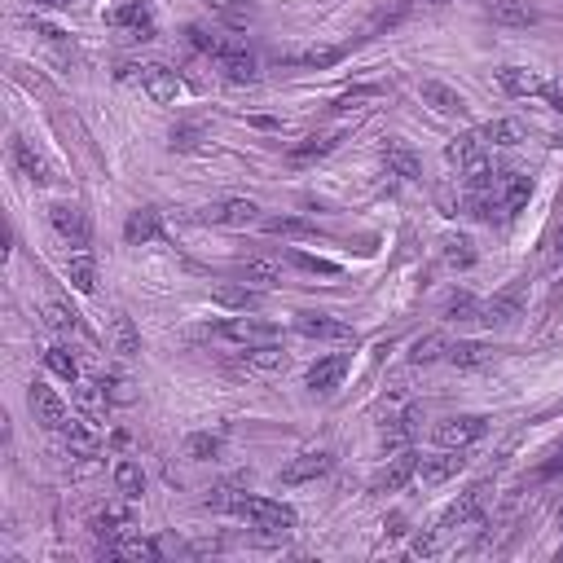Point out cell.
<instances>
[{"label": "cell", "mask_w": 563, "mask_h": 563, "mask_svg": "<svg viewBox=\"0 0 563 563\" xmlns=\"http://www.w3.org/2000/svg\"><path fill=\"white\" fill-rule=\"evenodd\" d=\"M97 383H102L106 401H115V405H128V401H132V392H128V379H124V374H106V379H97Z\"/></svg>", "instance_id": "cell-48"}, {"label": "cell", "mask_w": 563, "mask_h": 563, "mask_svg": "<svg viewBox=\"0 0 563 563\" xmlns=\"http://www.w3.org/2000/svg\"><path fill=\"white\" fill-rule=\"evenodd\" d=\"M480 137H484V146H520L528 137V128L520 119H489V124L480 128Z\"/></svg>", "instance_id": "cell-34"}, {"label": "cell", "mask_w": 563, "mask_h": 563, "mask_svg": "<svg viewBox=\"0 0 563 563\" xmlns=\"http://www.w3.org/2000/svg\"><path fill=\"white\" fill-rule=\"evenodd\" d=\"M423 102L436 106L440 115H467V102H462L458 88L440 84V80H423Z\"/></svg>", "instance_id": "cell-31"}, {"label": "cell", "mask_w": 563, "mask_h": 563, "mask_svg": "<svg viewBox=\"0 0 563 563\" xmlns=\"http://www.w3.org/2000/svg\"><path fill=\"white\" fill-rule=\"evenodd\" d=\"M555 524H559V533H563V502H559V511H555Z\"/></svg>", "instance_id": "cell-51"}, {"label": "cell", "mask_w": 563, "mask_h": 563, "mask_svg": "<svg viewBox=\"0 0 563 563\" xmlns=\"http://www.w3.org/2000/svg\"><path fill=\"white\" fill-rule=\"evenodd\" d=\"M286 66H308V71H326V66L344 62V49L339 44H313V49H300L291 58H282Z\"/></svg>", "instance_id": "cell-32"}, {"label": "cell", "mask_w": 563, "mask_h": 563, "mask_svg": "<svg viewBox=\"0 0 563 563\" xmlns=\"http://www.w3.org/2000/svg\"><path fill=\"white\" fill-rule=\"evenodd\" d=\"M498 84L511 97H542L550 110H559V115H563V88L555 80H546L542 71H533V66H502Z\"/></svg>", "instance_id": "cell-2"}, {"label": "cell", "mask_w": 563, "mask_h": 563, "mask_svg": "<svg viewBox=\"0 0 563 563\" xmlns=\"http://www.w3.org/2000/svg\"><path fill=\"white\" fill-rule=\"evenodd\" d=\"M207 5H212V9H216V14L225 18V22H234V27H247V22H251V9L234 5V0H207Z\"/></svg>", "instance_id": "cell-49"}, {"label": "cell", "mask_w": 563, "mask_h": 563, "mask_svg": "<svg viewBox=\"0 0 563 563\" xmlns=\"http://www.w3.org/2000/svg\"><path fill=\"white\" fill-rule=\"evenodd\" d=\"M212 300H216L220 308H234V313H256V308L264 304V295L251 291L247 282H242V286L225 282V286H216V291H212Z\"/></svg>", "instance_id": "cell-30"}, {"label": "cell", "mask_w": 563, "mask_h": 563, "mask_svg": "<svg viewBox=\"0 0 563 563\" xmlns=\"http://www.w3.org/2000/svg\"><path fill=\"white\" fill-rule=\"evenodd\" d=\"M458 471H467V458H462V449H445V454L418 458V480H423L427 489H440V484H449V480L458 476Z\"/></svg>", "instance_id": "cell-11"}, {"label": "cell", "mask_w": 563, "mask_h": 563, "mask_svg": "<svg viewBox=\"0 0 563 563\" xmlns=\"http://www.w3.org/2000/svg\"><path fill=\"white\" fill-rule=\"evenodd\" d=\"M484 498H489V484H471L462 498L449 506L445 515L436 520L440 533H454V528H471V524H480V515H484Z\"/></svg>", "instance_id": "cell-9"}, {"label": "cell", "mask_w": 563, "mask_h": 563, "mask_svg": "<svg viewBox=\"0 0 563 563\" xmlns=\"http://www.w3.org/2000/svg\"><path fill=\"white\" fill-rule=\"evenodd\" d=\"M264 234H273V238H313L317 225L313 220H304V216H269L264 220Z\"/></svg>", "instance_id": "cell-38"}, {"label": "cell", "mask_w": 563, "mask_h": 563, "mask_svg": "<svg viewBox=\"0 0 563 563\" xmlns=\"http://www.w3.org/2000/svg\"><path fill=\"white\" fill-rule=\"evenodd\" d=\"M185 36H190V49H198V53H212V58H220V49H225V40L216 36V31H207V27H185Z\"/></svg>", "instance_id": "cell-45"}, {"label": "cell", "mask_w": 563, "mask_h": 563, "mask_svg": "<svg viewBox=\"0 0 563 563\" xmlns=\"http://www.w3.org/2000/svg\"><path fill=\"white\" fill-rule=\"evenodd\" d=\"M115 493L124 502H141V493H146V471H141V462H132V458L115 462Z\"/></svg>", "instance_id": "cell-29"}, {"label": "cell", "mask_w": 563, "mask_h": 563, "mask_svg": "<svg viewBox=\"0 0 563 563\" xmlns=\"http://www.w3.org/2000/svg\"><path fill=\"white\" fill-rule=\"evenodd\" d=\"M440 264H445L449 273H462L476 264V242L467 234H445L440 238Z\"/></svg>", "instance_id": "cell-25"}, {"label": "cell", "mask_w": 563, "mask_h": 563, "mask_svg": "<svg viewBox=\"0 0 563 563\" xmlns=\"http://www.w3.org/2000/svg\"><path fill=\"white\" fill-rule=\"evenodd\" d=\"M27 405H31V414H36V423H40V427H49V432H62L66 418H71L66 401H62V396L53 392V388H44V383H31Z\"/></svg>", "instance_id": "cell-10"}, {"label": "cell", "mask_w": 563, "mask_h": 563, "mask_svg": "<svg viewBox=\"0 0 563 563\" xmlns=\"http://www.w3.org/2000/svg\"><path fill=\"white\" fill-rule=\"evenodd\" d=\"M449 366L458 370H480L493 361V344H480V339H458V344H449Z\"/></svg>", "instance_id": "cell-26"}, {"label": "cell", "mask_w": 563, "mask_h": 563, "mask_svg": "<svg viewBox=\"0 0 563 563\" xmlns=\"http://www.w3.org/2000/svg\"><path fill=\"white\" fill-rule=\"evenodd\" d=\"M93 533L102 537L106 546H115V542H124V537L137 528V520H132V511L128 506H102V511H93Z\"/></svg>", "instance_id": "cell-17"}, {"label": "cell", "mask_w": 563, "mask_h": 563, "mask_svg": "<svg viewBox=\"0 0 563 563\" xmlns=\"http://www.w3.org/2000/svg\"><path fill=\"white\" fill-rule=\"evenodd\" d=\"M110 344H115L119 357H137V352H141V335H137V326H132L128 313L110 317Z\"/></svg>", "instance_id": "cell-35"}, {"label": "cell", "mask_w": 563, "mask_h": 563, "mask_svg": "<svg viewBox=\"0 0 563 563\" xmlns=\"http://www.w3.org/2000/svg\"><path fill=\"white\" fill-rule=\"evenodd\" d=\"M216 66H220V75H225L229 84H256L260 80V58L242 40H225Z\"/></svg>", "instance_id": "cell-8"}, {"label": "cell", "mask_w": 563, "mask_h": 563, "mask_svg": "<svg viewBox=\"0 0 563 563\" xmlns=\"http://www.w3.org/2000/svg\"><path fill=\"white\" fill-rule=\"evenodd\" d=\"M480 313H484V300H476L471 291H454L445 300V317H449V322H480Z\"/></svg>", "instance_id": "cell-39"}, {"label": "cell", "mask_w": 563, "mask_h": 563, "mask_svg": "<svg viewBox=\"0 0 563 563\" xmlns=\"http://www.w3.org/2000/svg\"><path fill=\"white\" fill-rule=\"evenodd\" d=\"M220 440L216 432H194V436H185V458L190 462H216L220 458Z\"/></svg>", "instance_id": "cell-42"}, {"label": "cell", "mask_w": 563, "mask_h": 563, "mask_svg": "<svg viewBox=\"0 0 563 563\" xmlns=\"http://www.w3.org/2000/svg\"><path fill=\"white\" fill-rule=\"evenodd\" d=\"M198 146H203V128H198V124H176V128H172V150L190 154V150H198Z\"/></svg>", "instance_id": "cell-46"}, {"label": "cell", "mask_w": 563, "mask_h": 563, "mask_svg": "<svg viewBox=\"0 0 563 563\" xmlns=\"http://www.w3.org/2000/svg\"><path fill=\"white\" fill-rule=\"evenodd\" d=\"M383 163H388V172H396L401 181H418V176H423V159H418L414 146L410 141H401V137L383 141Z\"/></svg>", "instance_id": "cell-20"}, {"label": "cell", "mask_w": 563, "mask_h": 563, "mask_svg": "<svg viewBox=\"0 0 563 563\" xmlns=\"http://www.w3.org/2000/svg\"><path fill=\"white\" fill-rule=\"evenodd\" d=\"M286 260L304 273H317V278H339V264L335 260H322V256H308V251H286Z\"/></svg>", "instance_id": "cell-44"}, {"label": "cell", "mask_w": 563, "mask_h": 563, "mask_svg": "<svg viewBox=\"0 0 563 563\" xmlns=\"http://www.w3.org/2000/svg\"><path fill=\"white\" fill-rule=\"evenodd\" d=\"M66 282H71L80 295H93V286H97V260L88 256L84 247L75 251L71 260H66Z\"/></svg>", "instance_id": "cell-33"}, {"label": "cell", "mask_w": 563, "mask_h": 563, "mask_svg": "<svg viewBox=\"0 0 563 563\" xmlns=\"http://www.w3.org/2000/svg\"><path fill=\"white\" fill-rule=\"evenodd\" d=\"M106 22L115 31H124L128 40H154V9L146 0H124V5L106 9Z\"/></svg>", "instance_id": "cell-6"}, {"label": "cell", "mask_w": 563, "mask_h": 563, "mask_svg": "<svg viewBox=\"0 0 563 563\" xmlns=\"http://www.w3.org/2000/svg\"><path fill=\"white\" fill-rule=\"evenodd\" d=\"M335 146H339V132H317V137H308V141H300V146L291 150V159H295V163L322 159V154H330Z\"/></svg>", "instance_id": "cell-43"}, {"label": "cell", "mask_w": 563, "mask_h": 563, "mask_svg": "<svg viewBox=\"0 0 563 563\" xmlns=\"http://www.w3.org/2000/svg\"><path fill=\"white\" fill-rule=\"evenodd\" d=\"M374 97H379V88H357V93H344V97H339V110H352V106H357V102H374Z\"/></svg>", "instance_id": "cell-50"}, {"label": "cell", "mask_w": 563, "mask_h": 563, "mask_svg": "<svg viewBox=\"0 0 563 563\" xmlns=\"http://www.w3.org/2000/svg\"><path fill=\"white\" fill-rule=\"evenodd\" d=\"M295 335L322 339V344H357V330L330 313H295Z\"/></svg>", "instance_id": "cell-7"}, {"label": "cell", "mask_w": 563, "mask_h": 563, "mask_svg": "<svg viewBox=\"0 0 563 563\" xmlns=\"http://www.w3.org/2000/svg\"><path fill=\"white\" fill-rule=\"evenodd\" d=\"M484 432H489V418L484 414H454V418L432 427L440 449H467V445H476V440H484Z\"/></svg>", "instance_id": "cell-4"}, {"label": "cell", "mask_w": 563, "mask_h": 563, "mask_svg": "<svg viewBox=\"0 0 563 563\" xmlns=\"http://www.w3.org/2000/svg\"><path fill=\"white\" fill-rule=\"evenodd\" d=\"M212 335L225 339V344H238V348H269L282 339V330L273 322H256V317L242 313V317H229V322L212 326Z\"/></svg>", "instance_id": "cell-3"}, {"label": "cell", "mask_w": 563, "mask_h": 563, "mask_svg": "<svg viewBox=\"0 0 563 563\" xmlns=\"http://www.w3.org/2000/svg\"><path fill=\"white\" fill-rule=\"evenodd\" d=\"M524 317V282H511L506 291H498L493 300H484L480 322L489 330H511Z\"/></svg>", "instance_id": "cell-5"}, {"label": "cell", "mask_w": 563, "mask_h": 563, "mask_svg": "<svg viewBox=\"0 0 563 563\" xmlns=\"http://www.w3.org/2000/svg\"><path fill=\"white\" fill-rule=\"evenodd\" d=\"M414 476H418V454H414V449H401V454H396L388 467H383L379 476L370 480V489L374 493H401Z\"/></svg>", "instance_id": "cell-14"}, {"label": "cell", "mask_w": 563, "mask_h": 563, "mask_svg": "<svg viewBox=\"0 0 563 563\" xmlns=\"http://www.w3.org/2000/svg\"><path fill=\"white\" fill-rule=\"evenodd\" d=\"M44 366L58 374V379H66V383H80V361L71 357V348H66V344L44 348Z\"/></svg>", "instance_id": "cell-40"}, {"label": "cell", "mask_w": 563, "mask_h": 563, "mask_svg": "<svg viewBox=\"0 0 563 563\" xmlns=\"http://www.w3.org/2000/svg\"><path fill=\"white\" fill-rule=\"evenodd\" d=\"M344 374H348V352H330V357H322V361H313V366H308V392L330 396L339 383H344Z\"/></svg>", "instance_id": "cell-15"}, {"label": "cell", "mask_w": 563, "mask_h": 563, "mask_svg": "<svg viewBox=\"0 0 563 563\" xmlns=\"http://www.w3.org/2000/svg\"><path fill=\"white\" fill-rule=\"evenodd\" d=\"M14 163H18V172L27 176L31 185H49L53 181V168L44 163V154H36L31 150V141H22V137L14 141Z\"/></svg>", "instance_id": "cell-28"}, {"label": "cell", "mask_w": 563, "mask_h": 563, "mask_svg": "<svg viewBox=\"0 0 563 563\" xmlns=\"http://www.w3.org/2000/svg\"><path fill=\"white\" fill-rule=\"evenodd\" d=\"M440 546H445V533H440V528H423V533L414 537V546H410V550L427 559V555H440Z\"/></svg>", "instance_id": "cell-47"}, {"label": "cell", "mask_w": 563, "mask_h": 563, "mask_svg": "<svg viewBox=\"0 0 563 563\" xmlns=\"http://www.w3.org/2000/svg\"><path fill=\"white\" fill-rule=\"evenodd\" d=\"M44 322H49V330H58L62 339H84L80 313H75L71 304H62V300H44Z\"/></svg>", "instance_id": "cell-27"}, {"label": "cell", "mask_w": 563, "mask_h": 563, "mask_svg": "<svg viewBox=\"0 0 563 563\" xmlns=\"http://www.w3.org/2000/svg\"><path fill=\"white\" fill-rule=\"evenodd\" d=\"M62 440H66V449H71L75 458H93L97 449H102V436H97V423H93V418H88V414H71V418H66Z\"/></svg>", "instance_id": "cell-16"}, {"label": "cell", "mask_w": 563, "mask_h": 563, "mask_svg": "<svg viewBox=\"0 0 563 563\" xmlns=\"http://www.w3.org/2000/svg\"><path fill=\"white\" fill-rule=\"evenodd\" d=\"M49 220H53V229L71 242V247H88V238H93V229H88V216H84L80 203H53Z\"/></svg>", "instance_id": "cell-13"}, {"label": "cell", "mask_w": 563, "mask_h": 563, "mask_svg": "<svg viewBox=\"0 0 563 563\" xmlns=\"http://www.w3.org/2000/svg\"><path fill=\"white\" fill-rule=\"evenodd\" d=\"M555 247H559V251H563V229H559V238H555Z\"/></svg>", "instance_id": "cell-52"}, {"label": "cell", "mask_w": 563, "mask_h": 563, "mask_svg": "<svg viewBox=\"0 0 563 563\" xmlns=\"http://www.w3.org/2000/svg\"><path fill=\"white\" fill-rule=\"evenodd\" d=\"M484 14L498 27H533L537 22V9L528 0H484Z\"/></svg>", "instance_id": "cell-23"}, {"label": "cell", "mask_w": 563, "mask_h": 563, "mask_svg": "<svg viewBox=\"0 0 563 563\" xmlns=\"http://www.w3.org/2000/svg\"><path fill=\"white\" fill-rule=\"evenodd\" d=\"M159 234H163V220H159V212H154V207H137V212L124 220V242H128V247L154 242Z\"/></svg>", "instance_id": "cell-24"}, {"label": "cell", "mask_w": 563, "mask_h": 563, "mask_svg": "<svg viewBox=\"0 0 563 563\" xmlns=\"http://www.w3.org/2000/svg\"><path fill=\"white\" fill-rule=\"evenodd\" d=\"M445 159L458 168V176L467 172V168H476V163H484V159H489V146H484L480 128H476V132H462V137H454V141H449Z\"/></svg>", "instance_id": "cell-22"}, {"label": "cell", "mask_w": 563, "mask_h": 563, "mask_svg": "<svg viewBox=\"0 0 563 563\" xmlns=\"http://www.w3.org/2000/svg\"><path fill=\"white\" fill-rule=\"evenodd\" d=\"M330 467H335V454H330V449H308V454L291 458L282 467V484H313V480H322Z\"/></svg>", "instance_id": "cell-12"}, {"label": "cell", "mask_w": 563, "mask_h": 563, "mask_svg": "<svg viewBox=\"0 0 563 563\" xmlns=\"http://www.w3.org/2000/svg\"><path fill=\"white\" fill-rule=\"evenodd\" d=\"M418 423H423V414H418L414 405H405L401 414H392L388 427H383V449H388V454H401V449H410L414 436H418Z\"/></svg>", "instance_id": "cell-18"}, {"label": "cell", "mask_w": 563, "mask_h": 563, "mask_svg": "<svg viewBox=\"0 0 563 563\" xmlns=\"http://www.w3.org/2000/svg\"><path fill=\"white\" fill-rule=\"evenodd\" d=\"M137 80H141V88H146V93H150L159 106L176 102V93H181V80H176V71H168V66H159V62L141 66Z\"/></svg>", "instance_id": "cell-21"}, {"label": "cell", "mask_w": 563, "mask_h": 563, "mask_svg": "<svg viewBox=\"0 0 563 563\" xmlns=\"http://www.w3.org/2000/svg\"><path fill=\"white\" fill-rule=\"evenodd\" d=\"M216 506H225L229 515L247 520L251 528H269V533H291V528L300 524L295 506H286L278 498H264V493H229V498H220Z\"/></svg>", "instance_id": "cell-1"}, {"label": "cell", "mask_w": 563, "mask_h": 563, "mask_svg": "<svg viewBox=\"0 0 563 563\" xmlns=\"http://www.w3.org/2000/svg\"><path fill=\"white\" fill-rule=\"evenodd\" d=\"M238 278L242 282H260V286H278L282 282V264L278 260H264V256H251L238 264Z\"/></svg>", "instance_id": "cell-36"}, {"label": "cell", "mask_w": 563, "mask_h": 563, "mask_svg": "<svg viewBox=\"0 0 563 563\" xmlns=\"http://www.w3.org/2000/svg\"><path fill=\"white\" fill-rule=\"evenodd\" d=\"M207 220H212V225H225V229H247L260 220V207L251 203V198H225V203L207 207Z\"/></svg>", "instance_id": "cell-19"}, {"label": "cell", "mask_w": 563, "mask_h": 563, "mask_svg": "<svg viewBox=\"0 0 563 563\" xmlns=\"http://www.w3.org/2000/svg\"><path fill=\"white\" fill-rule=\"evenodd\" d=\"M445 357H449V339L440 335V330H432V335H423V339H414V348H410L414 366H436V361H445Z\"/></svg>", "instance_id": "cell-37"}, {"label": "cell", "mask_w": 563, "mask_h": 563, "mask_svg": "<svg viewBox=\"0 0 563 563\" xmlns=\"http://www.w3.org/2000/svg\"><path fill=\"white\" fill-rule=\"evenodd\" d=\"M282 366H286V352H278V344H269V348H242V370L269 374V370H282Z\"/></svg>", "instance_id": "cell-41"}]
</instances>
